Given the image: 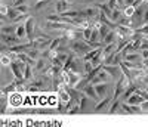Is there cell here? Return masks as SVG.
Wrapping results in <instances>:
<instances>
[{"label":"cell","mask_w":148,"mask_h":127,"mask_svg":"<svg viewBox=\"0 0 148 127\" xmlns=\"http://www.w3.org/2000/svg\"><path fill=\"white\" fill-rule=\"evenodd\" d=\"M68 47H70V50H71L74 55H86L88 52H90L92 49H96V47H92V44L88 40L82 42L80 39L70 42V46Z\"/></svg>","instance_id":"6da1fadb"},{"label":"cell","mask_w":148,"mask_h":127,"mask_svg":"<svg viewBox=\"0 0 148 127\" xmlns=\"http://www.w3.org/2000/svg\"><path fill=\"white\" fill-rule=\"evenodd\" d=\"M130 84H132V80H130V79H127L125 74H121L120 77H119L117 84H116V90H114V95H113V100L119 99L123 93L126 92V89H127Z\"/></svg>","instance_id":"7a4b0ae2"},{"label":"cell","mask_w":148,"mask_h":127,"mask_svg":"<svg viewBox=\"0 0 148 127\" xmlns=\"http://www.w3.org/2000/svg\"><path fill=\"white\" fill-rule=\"evenodd\" d=\"M45 28H46V30H55V31H67V30H71V28H76V27H74V25H71V24H67V22L46 21Z\"/></svg>","instance_id":"3957f363"},{"label":"cell","mask_w":148,"mask_h":127,"mask_svg":"<svg viewBox=\"0 0 148 127\" xmlns=\"http://www.w3.org/2000/svg\"><path fill=\"white\" fill-rule=\"evenodd\" d=\"M52 43V39L47 36H43V37H37V39L33 40V47L37 49L39 52H43V50L49 49V46H51Z\"/></svg>","instance_id":"277c9868"},{"label":"cell","mask_w":148,"mask_h":127,"mask_svg":"<svg viewBox=\"0 0 148 127\" xmlns=\"http://www.w3.org/2000/svg\"><path fill=\"white\" fill-rule=\"evenodd\" d=\"M114 30H116V34H117L119 39H127V40H130L133 37V34H135V31L130 27H126V25H121V24H117Z\"/></svg>","instance_id":"5b68a950"},{"label":"cell","mask_w":148,"mask_h":127,"mask_svg":"<svg viewBox=\"0 0 148 127\" xmlns=\"http://www.w3.org/2000/svg\"><path fill=\"white\" fill-rule=\"evenodd\" d=\"M110 79H111L110 72H108L107 70L101 68L99 71H98V74H96L95 77L90 80V83H92V84H98V83H108V81H110Z\"/></svg>","instance_id":"8992f818"},{"label":"cell","mask_w":148,"mask_h":127,"mask_svg":"<svg viewBox=\"0 0 148 127\" xmlns=\"http://www.w3.org/2000/svg\"><path fill=\"white\" fill-rule=\"evenodd\" d=\"M82 92L86 95V96H89L92 100H96V102H99V96H98V93H96V90H95V86L92 84V83H88L83 89H82Z\"/></svg>","instance_id":"52a82bcc"},{"label":"cell","mask_w":148,"mask_h":127,"mask_svg":"<svg viewBox=\"0 0 148 127\" xmlns=\"http://www.w3.org/2000/svg\"><path fill=\"white\" fill-rule=\"evenodd\" d=\"M25 30H27V39L28 42H33L34 39V30H36V19L33 16L27 18V22H25Z\"/></svg>","instance_id":"ba28073f"},{"label":"cell","mask_w":148,"mask_h":127,"mask_svg":"<svg viewBox=\"0 0 148 127\" xmlns=\"http://www.w3.org/2000/svg\"><path fill=\"white\" fill-rule=\"evenodd\" d=\"M86 16H88V19L90 21H98V18H99V8L98 6H89V8H86Z\"/></svg>","instance_id":"9c48e42d"},{"label":"cell","mask_w":148,"mask_h":127,"mask_svg":"<svg viewBox=\"0 0 148 127\" xmlns=\"http://www.w3.org/2000/svg\"><path fill=\"white\" fill-rule=\"evenodd\" d=\"M67 72H68V77H70V87H76V86L80 83V80L83 79L82 74H80L79 71L70 70V71H67Z\"/></svg>","instance_id":"30bf717a"},{"label":"cell","mask_w":148,"mask_h":127,"mask_svg":"<svg viewBox=\"0 0 148 127\" xmlns=\"http://www.w3.org/2000/svg\"><path fill=\"white\" fill-rule=\"evenodd\" d=\"M2 42L5 44H8V47H9V46L18 44L19 43V39L16 37V34H2Z\"/></svg>","instance_id":"8fae6325"},{"label":"cell","mask_w":148,"mask_h":127,"mask_svg":"<svg viewBox=\"0 0 148 127\" xmlns=\"http://www.w3.org/2000/svg\"><path fill=\"white\" fill-rule=\"evenodd\" d=\"M70 6H71V3H70V2H67V0H58L55 9H56V12H58L59 15H64L67 10H70V9H71Z\"/></svg>","instance_id":"7c38bea8"},{"label":"cell","mask_w":148,"mask_h":127,"mask_svg":"<svg viewBox=\"0 0 148 127\" xmlns=\"http://www.w3.org/2000/svg\"><path fill=\"white\" fill-rule=\"evenodd\" d=\"M95 86V90H96V93H98V96H99V99H102V98H105L107 96V93H108V83H98V84H93Z\"/></svg>","instance_id":"4fadbf2b"},{"label":"cell","mask_w":148,"mask_h":127,"mask_svg":"<svg viewBox=\"0 0 148 127\" xmlns=\"http://www.w3.org/2000/svg\"><path fill=\"white\" fill-rule=\"evenodd\" d=\"M102 68L107 70V71L110 72L111 77H120V75L123 74V72L120 74V71H121L120 65H105V64H102Z\"/></svg>","instance_id":"5bb4252c"},{"label":"cell","mask_w":148,"mask_h":127,"mask_svg":"<svg viewBox=\"0 0 148 127\" xmlns=\"http://www.w3.org/2000/svg\"><path fill=\"white\" fill-rule=\"evenodd\" d=\"M114 52H117V43L116 42L110 43V44H105L102 47V58L105 59L107 56H110L111 53H114Z\"/></svg>","instance_id":"9a60e30c"},{"label":"cell","mask_w":148,"mask_h":127,"mask_svg":"<svg viewBox=\"0 0 148 127\" xmlns=\"http://www.w3.org/2000/svg\"><path fill=\"white\" fill-rule=\"evenodd\" d=\"M142 100H144V98H142L141 95H138L136 92H135V93H132V95L125 100V102H127L129 105H141Z\"/></svg>","instance_id":"2e32d148"},{"label":"cell","mask_w":148,"mask_h":127,"mask_svg":"<svg viewBox=\"0 0 148 127\" xmlns=\"http://www.w3.org/2000/svg\"><path fill=\"white\" fill-rule=\"evenodd\" d=\"M16 89H18V81H16V80H14L10 84H8V86L2 87V95H10V93L16 92Z\"/></svg>","instance_id":"e0dca14e"},{"label":"cell","mask_w":148,"mask_h":127,"mask_svg":"<svg viewBox=\"0 0 148 127\" xmlns=\"http://www.w3.org/2000/svg\"><path fill=\"white\" fill-rule=\"evenodd\" d=\"M46 58H43V56H40L39 59L36 61V64H34V71H37V72H43L45 70H46V61H45Z\"/></svg>","instance_id":"ac0fdd59"},{"label":"cell","mask_w":148,"mask_h":127,"mask_svg":"<svg viewBox=\"0 0 148 127\" xmlns=\"http://www.w3.org/2000/svg\"><path fill=\"white\" fill-rule=\"evenodd\" d=\"M15 34H16V37H18L19 40H22L24 37L27 36V30H25V24H21V22H19V24L16 25V30H15Z\"/></svg>","instance_id":"d6986e66"},{"label":"cell","mask_w":148,"mask_h":127,"mask_svg":"<svg viewBox=\"0 0 148 127\" xmlns=\"http://www.w3.org/2000/svg\"><path fill=\"white\" fill-rule=\"evenodd\" d=\"M0 64H2L3 67H10V64H12V56H10L9 52H5V50H3L2 56H0Z\"/></svg>","instance_id":"ffe728a7"},{"label":"cell","mask_w":148,"mask_h":127,"mask_svg":"<svg viewBox=\"0 0 148 127\" xmlns=\"http://www.w3.org/2000/svg\"><path fill=\"white\" fill-rule=\"evenodd\" d=\"M123 61H129V62H136V61H141V55H138L136 52H130V53H126V55H121Z\"/></svg>","instance_id":"44dd1931"},{"label":"cell","mask_w":148,"mask_h":127,"mask_svg":"<svg viewBox=\"0 0 148 127\" xmlns=\"http://www.w3.org/2000/svg\"><path fill=\"white\" fill-rule=\"evenodd\" d=\"M116 39H117V34H116V30H111L107 36H105V39L102 40V46H105V44H110V43H113V42H116Z\"/></svg>","instance_id":"7402d4cb"},{"label":"cell","mask_w":148,"mask_h":127,"mask_svg":"<svg viewBox=\"0 0 148 127\" xmlns=\"http://www.w3.org/2000/svg\"><path fill=\"white\" fill-rule=\"evenodd\" d=\"M111 100H113V98H107V96H105L104 99H101L99 102L96 104V107H95V112H99L101 109H104V108H105V107L111 102Z\"/></svg>","instance_id":"603a6c76"},{"label":"cell","mask_w":148,"mask_h":127,"mask_svg":"<svg viewBox=\"0 0 148 127\" xmlns=\"http://www.w3.org/2000/svg\"><path fill=\"white\" fill-rule=\"evenodd\" d=\"M121 16H123V10H121L119 6H116V8L113 9V14H111V21L117 24V22L121 19Z\"/></svg>","instance_id":"cb8c5ba5"},{"label":"cell","mask_w":148,"mask_h":127,"mask_svg":"<svg viewBox=\"0 0 148 127\" xmlns=\"http://www.w3.org/2000/svg\"><path fill=\"white\" fill-rule=\"evenodd\" d=\"M95 6H98V8H99V10L104 12V14L111 19V14H113V9L108 6V3H98V5H95Z\"/></svg>","instance_id":"d4e9b609"},{"label":"cell","mask_w":148,"mask_h":127,"mask_svg":"<svg viewBox=\"0 0 148 127\" xmlns=\"http://www.w3.org/2000/svg\"><path fill=\"white\" fill-rule=\"evenodd\" d=\"M144 12H145L144 6H142V5H141V6H138V8H136V10H135V14H133V16H132V19L142 21V18H144Z\"/></svg>","instance_id":"484cf974"},{"label":"cell","mask_w":148,"mask_h":127,"mask_svg":"<svg viewBox=\"0 0 148 127\" xmlns=\"http://www.w3.org/2000/svg\"><path fill=\"white\" fill-rule=\"evenodd\" d=\"M111 30H113V28H111V27H108L107 24H102V25H101V28H99V39H101V42L105 39V36H107V34H108Z\"/></svg>","instance_id":"4316f807"},{"label":"cell","mask_w":148,"mask_h":127,"mask_svg":"<svg viewBox=\"0 0 148 127\" xmlns=\"http://www.w3.org/2000/svg\"><path fill=\"white\" fill-rule=\"evenodd\" d=\"M135 34L142 36V37H148V24H145V25H141L139 28H136V30H135Z\"/></svg>","instance_id":"83f0119b"},{"label":"cell","mask_w":148,"mask_h":127,"mask_svg":"<svg viewBox=\"0 0 148 127\" xmlns=\"http://www.w3.org/2000/svg\"><path fill=\"white\" fill-rule=\"evenodd\" d=\"M16 25H2V34H15Z\"/></svg>","instance_id":"f1b7e54d"},{"label":"cell","mask_w":148,"mask_h":127,"mask_svg":"<svg viewBox=\"0 0 148 127\" xmlns=\"http://www.w3.org/2000/svg\"><path fill=\"white\" fill-rule=\"evenodd\" d=\"M135 10H136V8H133V6H125V9H123V15L132 18L133 14H135Z\"/></svg>","instance_id":"f546056e"},{"label":"cell","mask_w":148,"mask_h":127,"mask_svg":"<svg viewBox=\"0 0 148 127\" xmlns=\"http://www.w3.org/2000/svg\"><path fill=\"white\" fill-rule=\"evenodd\" d=\"M135 90H136V87L130 84V86H129V87L126 89V92L121 95V99H123V100H126V99H127V98H129V96H130L132 93H135Z\"/></svg>","instance_id":"4dcf8cb0"},{"label":"cell","mask_w":148,"mask_h":127,"mask_svg":"<svg viewBox=\"0 0 148 127\" xmlns=\"http://www.w3.org/2000/svg\"><path fill=\"white\" fill-rule=\"evenodd\" d=\"M73 61H74V55L71 53V55L67 58V61L64 62V68H62L64 71H68V70H70V67H71V62H73Z\"/></svg>","instance_id":"1f68e13d"},{"label":"cell","mask_w":148,"mask_h":127,"mask_svg":"<svg viewBox=\"0 0 148 127\" xmlns=\"http://www.w3.org/2000/svg\"><path fill=\"white\" fill-rule=\"evenodd\" d=\"M9 8H10V6H8L6 3H2V5H0V14H2V18L8 16V12H9Z\"/></svg>","instance_id":"d6a6232c"},{"label":"cell","mask_w":148,"mask_h":127,"mask_svg":"<svg viewBox=\"0 0 148 127\" xmlns=\"http://www.w3.org/2000/svg\"><path fill=\"white\" fill-rule=\"evenodd\" d=\"M79 111H82V109H80V105H79V104H74V105L67 111V114H70V115H74V114H77Z\"/></svg>","instance_id":"836d02e7"},{"label":"cell","mask_w":148,"mask_h":127,"mask_svg":"<svg viewBox=\"0 0 148 127\" xmlns=\"http://www.w3.org/2000/svg\"><path fill=\"white\" fill-rule=\"evenodd\" d=\"M82 31H83V39H84V40H90V36H92V27L84 28V30H82Z\"/></svg>","instance_id":"e575fe53"},{"label":"cell","mask_w":148,"mask_h":127,"mask_svg":"<svg viewBox=\"0 0 148 127\" xmlns=\"http://www.w3.org/2000/svg\"><path fill=\"white\" fill-rule=\"evenodd\" d=\"M92 70H93V64H92V61H86V62H84V72H86V74H89Z\"/></svg>","instance_id":"d590c367"},{"label":"cell","mask_w":148,"mask_h":127,"mask_svg":"<svg viewBox=\"0 0 148 127\" xmlns=\"http://www.w3.org/2000/svg\"><path fill=\"white\" fill-rule=\"evenodd\" d=\"M135 92H136L138 95H141V96L144 98V100H148V92H147V90H142V89L136 87V90H135Z\"/></svg>","instance_id":"8d00e7d4"},{"label":"cell","mask_w":148,"mask_h":127,"mask_svg":"<svg viewBox=\"0 0 148 127\" xmlns=\"http://www.w3.org/2000/svg\"><path fill=\"white\" fill-rule=\"evenodd\" d=\"M30 77H31V65L28 64L27 68H25V71H24V79H25V80H30Z\"/></svg>","instance_id":"74e56055"},{"label":"cell","mask_w":148,"mask_h":127,"mask_svg":"<svg viewBox=\"0 0 148 127\" xmlns=\"http://www.w3.org/2000/svg\"><path fill=\"white\" fill-rule=\"evenodd\" d=\"M49 3V0H37V3H36V9L39 10V9H42L43 6H46Z\"/></svg>","instance_id":"f35d334b"},{"label":"cell","mask_w":148,"mask_h":127,"mask_svg":"<svg viewBox=\"0 0 148 127\" xmlns=\"http://www.w3.org/2000/svg\"><path fill=\"white\" fill-rule=\"evenodd\" d=\"M16 10L19 12V14H28V8L25 5H19V6H15Z\"/></svg>","instance_id":"ab89813d"},{"label":"cell","mask_w":148,"mask_h":127,"mask_svg":"<svg viewBox=\"0 0 148 127\" xmlns=\"http://www.w3.org/2000/svg\"><path fill=\"white\" fill-rule=\"evenodd\" d=\"M139 107H141V112H148V100H142Z\"/></svg>","instance_id":"60d3db41"},{"label":"cell","mask_w":148,"mask_h":127,"mask_svg":"<svg viewBox=\"0 0 148 127\" xmlns=\"http://www.w3.org/2000/svg\"><path fill=\"white\" fill-rule=\"evenodd\" d=\"M141 58H142V61H148V49L141 50Z\"/></svg>","instance_id":"b9f144b4"},{"label":"cell","mask_w":148,"mask_h":127,"mask_svg":"<svg viewBox=\"0 0 148 127\" xmlns=\"http://www.w3.org/2000/svg\"><path fill=\"white\" fill-rule=\"evenodd\" d=\"M145 24H148V9H145L144 18H142V25H145Z\"/></svg>","instance_id":"7bdbcfd3"},{"label":"cell","mask_w":148,"mask_h":127,"mask_svg":"<svg viewBox=\"0 0 148 127\" xmlns=\"http://www.w3.org/2000/svg\"><path fill=\"white\" fill-rule=\"evenodd\" d=\"M24 2H25V0H15L14 6H19V5H24Z\"/></svg>","instance_id":"ee69618b"},{"label":"cell","mask_w":148,"mask_h":127,"mask_svg":"<svg viewBox=\"0 0 148 127\" xmlns=\"http://www.w3.org/2000/svg\"><path fill=\"white\" fill-rule=\"evenodd\" d=\"M145 90L148 92V83H147V86H145Z\"/></svg>","instance_id":"f6af8a7d"}]
</instances>
